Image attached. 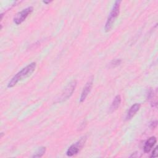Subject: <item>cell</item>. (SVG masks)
<instances>
[{"mask_svg": "<svg viewBox=\"0 0 158 158\" xmlns=\"http://www.w3.org/2000/svg\"><path fill=\"white\" fill-rule=\"evenodd\" d=\"M36 66V62H31L28 65H27L25 67L23 68L16 75H15L9 81V82L7 84V88H12L19 81L30 75L35 71Z\"/></svg>", "mask_w": 158, "mask_h": 158, "instance_id": "6da1fadb", "label": "cell"}, {"mask_svg": "<svg viewBox=\"0 0 158 158\" xmlns=\"http://www.w3.org/2000/svg\"><path fill=\"white\" fill-rule=\"evenodd\" d=\"M120 3H121L120 1H116L114 2L112 6V8L111 9V11L110 12V14L107 17V19L104 27V30L106 32L109 31L112 28V26L119 14Z\"/></svg>", "mask_w": 158, "mask_h": 158, "instance_id": "7a4b0ae2", "label": "cell"}, {"mask_svg": "<svg viewBox=\"0 0 158 158\" xmlns=\"http://www.w3.org/2000/svg\"><path fill=\"white\" fill-rule=\"evenodd\" d=\"M86 140V136H83L78 141L72 144L67 150L66 154L69 157L73 156L74 155L77 154L80 150L82 149Z\"/></svg>", "mask_w": 158, "mask_h": 158, "instance_id": "3957f363", "label": "cell"}, {"mask_svg": "<svg viewBox=\"0 0 158 158\" xmlns=\"http://www.w3.org/2000/svg\"><path fill=\"white\" fill-rule=\"evenodd\" d=\"M77 80H72L64 88L63 91L61 93L60 96L57 102H63L67 99H68L73 94L76 86H77Z\"/></svg>", "mask_w": 158, "mask_h": 158, "instance_id": "277c9868", "label": "cell"}, {"mask_svg": "<svg viewBox=\"0 0 158 158\" xmlns=\"http://www.w3.org/2000/svg\"><path fill=\"white\" fill-rule=\"evenodd\" d=\"M33 7L31 6L23 9L22 11L18 12L14 17V22L16 25H20L27 19V17L33 12Z\"/></svg>", "mask_w": 158, "mask_h": 158, "instance_id": "5b68a950", "label": "cell"}, {"mask_svg": "<svg viewBox=\"0 0 158 158\" xmlns=\"http://www.w3.org/2000/svg\"><path fill=\"white\" fill-rule=\"evenodd\" d=\"M93 84V77L91 76L89 78V79L88 80V81H87V83H86L85 86H84V88L82 90V92L81 93V96H80V102H84V101L85 100V99L86 98L88 94L89 93V92L91 90Z\"/></svg>", "mask_w": 158, "mask_h": 158, "instance_id": "8992f818", "label": "cell"}, {"mask_svg": "<svg viewBox=\"0 0 158 158\" xmlns=\"http://www.w3.org/2000/svg\"><path fill=\"white\" fill-rule=\"evenodd\" d=\"M157 139L155 136H151L148 139V140L145 142L144 146V152L145 153H148L152 148L154 147L155 144L156 143Z\"/></svg>", "mask_w": 158, "mask_h": 158, "instance_id": "52a82bcc", "label": "cell"}, {"mask_svg": "<svg viewBox=\"0 0 158 158\" xmlns=\"http://www.w3.org/2000/svg\"><path fill=\"white\" fill-rule=\"evenodd\" d=\"M140 106H141V104L139 103H135L133 105H132L127 112V114L126 116V120L131 119L136 114V113L139 110Z\"/></svg>", "mask_w": 158, "mask_h": 158, "instance_id": "ba28073f", "label": "cell"}, {"mask_svg": "<svg viewBox=\"0 0 158 158\" xmlns=\"http://www.w3.org/2000/svg\"><path fill=\"white\" fill-rule=\"evenodd\" d=\"M121 101H122V99H121V96L120 95H117L114 98V99L110 106V108H109L110 112H113L118 109V107L120 105Z\"/></svg>", "mask_w": 158, "mask_h": 158, "instance_id": "9c48e42d", "label": "cell"}, {"mask_svg": "<svg viewBox=\"0 0 158 158\" xmlns=\"http://www.w3.org/2000/svg\"><path fill=\"white\" fill-rule=\"evenodd\" d=\"M46 147H44V146L40 147L38 149V151L35 152V154H34L32 156V157H35V158L36 157H42L44 154V153L46 152Z\"/></svg>", "mask_w": 158, "mask_h": 158, "instance_id": "30bf717a", "label": "cell"}, {"mask_svg": "<svg viewBox=\"0 0 158 158\" xmlns=\"http://www.w3.org/2000/svg\"><path fill=\"white\" fill-rule=\"evenodd\" d=\"M121 62H122V60L120 59H115L110 62L109 65H110L111 67H114L119 65L121 64Z\"/></svg>", "mask_w": 158, "mask_h": 158, "instance_id": "8fae6325", "label": "cell"}, {"mask_svg": "<svg viewBox=\"0 0 158 158\" xmlns=\"http://www.w3.org/2000/svg\"><path fill=\"white\" fill-rule=\"evenodd\" d=\"M157 149H158V147L156 146V148L154 149V150L152 152L151 156H150L151 157H156L157 156Z\"/></svg>", "mask_w": 158, "mask_h": 158, "instance_id": "7c38bea8", "label": "cell"}, {"mask_svg": "<svg viewBox=\"0 0 158 158\" xmlns=\"http://www.w3.org/2000/svg\"><path fill=\"white\" fill-rule=\"evenodd\" d=\"M43 2L45 3V4H48V3H49L50 2H49V1H43Z\"/></svg>", "mask_w": 158, "mask_h": 158, "instance_id": "4fadbf2b", "label": "cell"}]
</instances>
